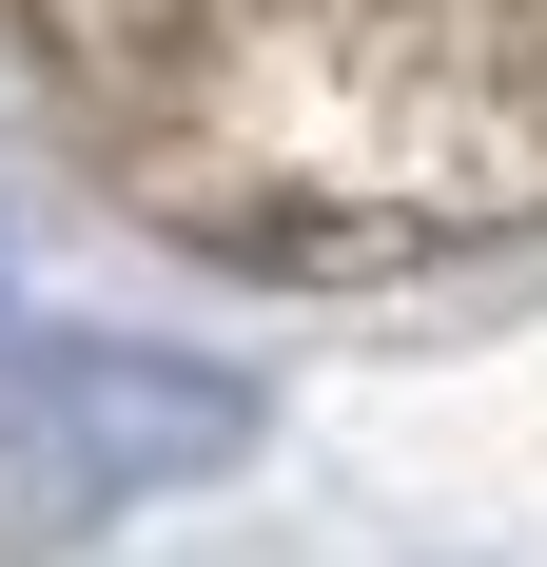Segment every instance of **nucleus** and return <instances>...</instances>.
Instances as JSON below:
<instances>
[{
  "label": "nucleus",
  "instance_id": "1",
  "mask_svg": "<svg viewBox=\"0 0 547 567\" xmlns=\"http://www.w3.org/2000/svg\"><path fill=\"white\" fill-rule=\"evenodd\" d=\"M235 451V392L196 352H137V333H40L0 372V470L40 509H137V489H196Z\"/></svg>",
  "mask_w": 547,
  "mask_h": 567
}]
</instances>
